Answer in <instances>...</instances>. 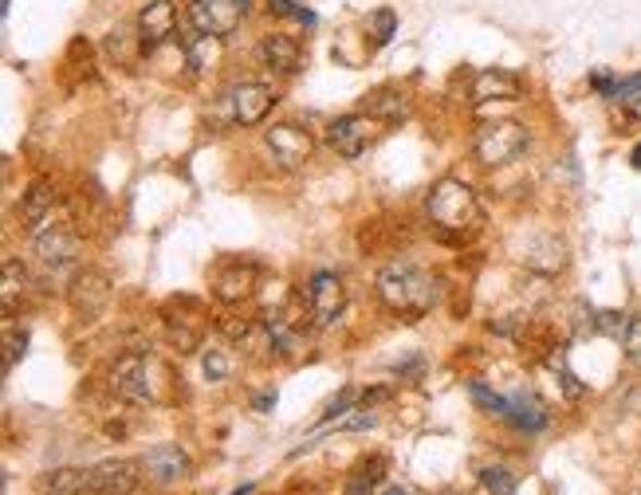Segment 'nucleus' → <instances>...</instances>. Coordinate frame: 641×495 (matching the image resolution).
<instances>
[{
  "instance_id": "obj_6",
  "label": "nucleus",
  "mask_w": 641,
  "mask_h": 495,
  "mask_svg": "<svg viewBox=\"0 0 641 495\" xmlns=\"http://www.w3.org/2000/svg\"><path fill=\"white\" fill-rule=\"evenodd\" d=\"M36 264H40L43 279H63L67 271L75 268V259H79V237H75L72 228H48L36 237Z\"/></svg>"
},
{
  "instance_id": "obj_32",
  "label": "nucleus",
  "mask_w": 641,
  "mask_h": 495,
  "mask_svg": "<svg viewBox=\"0 0 641 495\" xmlns=\"http://www.w3.org/2000/svg\"><path fill=\"white\" fill-rule=\"evenodd\" d=\"M370 28H374V43H378V48H386V43L393 40V31H398V16H393L390 9H378L370 16Z\"/></svg>"
},
{
  "instance_id": "obj_2",
  "label": "nucleus",
  "mask_w": 641,
  "mask_h": 495,
  "mask_svg": "<svg viewBox=\"0 0 641 495\" xmlns=\"http://www.w3.org/2000/svg\"><path fill=\"white\" fill-rule=\"evenodd\" d=\"M429 220H433L441 232H453V237H465V232H476L480 228V201L476 193L456 181V177H441L433 189H429Z\"/></svg>"
},
{
  "instance_id": "obj_20",
  "label": "nucleus",
  "mask_w": 641,
  "mask_h": 495,
  "mask_svg": "<svg viewBox=\"0 0 641 495\" xmlns=\"http://www.w3.org/2000/svg\"><path fill=\"white\" fill-rule=\"evenodd\" d=\"M181 52H186V63L193 67V75H209V72H217L225 40H221V36H205V31H193V36H186Z\"/></svg>"
},
{
  "instance_id": "obj_15",
  "label": "nucleus",
  "mask_w": 641,
  "mask_h": 495,
  "mask_svg": "<svg viewBox=\"0 0 641 495\" xmlns=\"http://www.w3.org/2000/svg\"><path fill=\"white\" fill-rule=\"evenodd\" d=\"M142 472L146 480H154V484H177V480H186L189 475V456L177 448V444H158L150 453L142 456Z\"/></svg>"
},
{
  "instance_id": "obj_36",
  "label": "nucleus",
  "mask_w": 641,
  "mask_h": 495,
  "mask_svg": "<svg viewBox=\"0 0 641 495\" xmlns=\"http://www.w3.org/2000/svg\"><path fill=\"white\" fill-rule=\"evenodd\" d=\"M374 417L370 409H354V417H347V421H339V433H363V429H374Z\"/></svg>"
},
{
  "instance_id": "obj_38",
  "label": "nucleus",
  "mask_w": 641,
  "mask_h": 495,
  "mask_svg": "<svg viewBox=\"0 0 641 495\" xmlns=\"http://www.w3.org/2000/svg\"><path fill=\"white\" fill-rule=\"evenodd\" d=\"M633 165L641 169V142H638V150H633Z\"/></svg>"
},
{
  "instance_id": "obj_10",
  "label": "nucleus",
  "mask_w": 641,
  "mask_h": 495,
  "mask_svg": "<svg viewBox=\"0 0 641 495\" xmlns=\"http://www.w3.org/2000/svg\"><path fill=\"white\" fill-rule=\"evenodd\" d=\"M228 111H232V123L240 126H256L264 123L276 106V91H272L268 82H237L232 91H228Z\"/></svg>"
},
{
  "instance_id": "obj_27",
  "label": "nucleus",
  "mask_w": 641,
  "mask_h": 495,
  "mask_svg": "<svg viewBox=\"0 0 641 495\" xmlns=\"http://www.w3.org/2000/svg\"><path fill=\"white\" fill-rule=\"evenodd\" d=\"M138 48H146L142 36H130L126 28H114L111 36H106V52H111V60H118V63H135Z\"/></svg>"
},
{
  "instance_id": "obj_4",
  "label": "nucleus",
  "mask_w": 641,
  "mask_h": 495,
  "mask_svg": "<svg viewBox=\"0 0 641 495\" xmlns=\"http://www.w3.org/2000/svg\"><path fill=\"white\" fill-rule=\"evenodd\" d=\"M528 150V130L519 123H485L473 138V154L480 165H507Z\"/></svg>"
},
{
  "instance_id": "obj_9",
  "label": "nucleus",
  "mask_w": 641,
  "mask_h": 495,
  "mask_svg": "<svg viewBox=\"0 0 641 495\" xmlns=\"http://www.w3.org/2000/svg\"><path fill=\"white\" fill-rule=\"evenodd\" d=\"M264 145H268L272 157H276L284 169H300L311 157V150H315V138L296 123H276L272 130H264Z\"/></svg>"
},
{
  "instance_id": "obj_11",
  "label": "nucleus",
  "mask_w": 641,
  "mask_h": 495,
  "mask_svg": "<svg viewBox=\"0 0 641 495\" xmlns=\"http://www.w3.org/2000/svg\"><path fill=\"white\" fill-rule=\"evenodd\" d=\"M142 465L135 460H103V465L87 468V492L91 495H130L142 480Z\"/></svg>"
},
{
  "instance_id": "obj_37",
  "label": "nucleus",
  "mask_w": 641,
  "mask_h": 495,
  "mask_svg": "<svg viewBox=\"0 0 641 495\" xmlns=\"http://www.w3.org/2000/svg\"><path fill=\"white\" fill-rule=\"evenodd\" d=\"M382 495H410V492H402V487H386Z\"/></svg>"
},
{
  "instance_id": "obj_17",
  "label": "nucleus",
  "mask_w": 641,
  "mask_h": 495,
  "mask_svg": "<svg viewBox=\"0 0 641 495\" xmlns=\"http://www.w3.org/2000/svg\"><path fill=\"white\" fill-rule=\"evenodd\" d=\"M260 63L264 67H272V72L279 75H296L300 72V63H303V48L296 36H288V31H268L264 40H260Z\"/></svg>"
},
{
  "instance_id": "obj_5",
  "label": "nucleus",
  "mask_w": 641,
  "mask_h": 495,
  "mask_svg": "<svg viewBox=\"0 0 641 495\" xmlns=\"http://www.w3.org/2000/svg\"><path fill=\"white\" fill-rule=\"evenodd\" d=\"M382 135V118L374 114H342L327 126V145H331L339 157H363L374 142Z\"/></svg>"
},
{
  "instance_id": "obj_24",
  "label": "nucleus",
  "mask_w": 641,
  "mask_h": 495,
  "mask_svg": "<svg viewBox=\"0 0 641 495\" xmlns=\"http://www.w3.org/2000/svg\"><path fill=\"white\" fill-rule=\"evenodd\" d=\"M366 114L382 118V123H402L405 114H410V103H405V94H398V91H374L370 99H366Z\"/></svg>"
},
{
  "instance_id": "obj_23",
  "label": "nucleus",
  "mask_w": 641,
  "mask_h": 495,
  "mask_svg": "<svg viewBox=\"0 0 641 495\" xmlns=\"http://www.w3.org/2000/svg\"><path fill=\"white\" fill-rule=\"evenodd\" d=\"M28 295V271H24L21 259H4V291H0V303H4V315L16 310V303Z\"/></svg>"
},
{
  "instance_id": "obj_14",
  "label": "nucleus",
  "mask_w": 641,
  "mask_h": 495,
  "mask_svg": "<svg viewBox=\"0 0 641 495\" xmlns=\"http://www.w3.org/2000/svg\"><path fill=\"white\" fill-rule=\"evenodd\" d=\"M524 94V79L504 67H485V72L473 79V103H516Z\"/></svg>"
},
{
  "instance_id": "obj_34",
  "label": "nucleus",
  "mask_w": 641,
  "mask_h": 495,
  "mask_svg": "<svg viewBox=\"0 0 641 495\" xmlns=\"http://www.w3.org/2000/svg\"><path fill=\"white\" fill-rule=\"evenodd\" d=\"M621 351H626V361L641 370V319L630 322V330H626V339H621Z\"/></svg>"
},
{
  "instance_id": "obj_12",
  "label": "nucleus",
  "mask_w": 641,
  "mask_h": 495,
  "mask_svg": "<svg viewBox=\"0 0 641 495\" xmlns=\"http://www.w3.org/2000/svg\"><path fill=\"white\" fill-rule=\"evenodd\" d=\"M256 264H249V259H228V264H221L217 276H213V291H217L221 303H244L252 300V291H256Z\"/></svg>"
},
{
  "instance_id": "obj_26",
  "label": "nucleus",
  "mask_w": 641,
  "mask_h": 495,
  "mask_svg": "<svg viewBox=\"0 0 641 495\" xmlns=\"http://www.w3.org/2000/svg\"><path fill=\"white\" fill-rule=\"evenodd\" d=\"M382 472H386L382 456H374V460H363V465L354 468L351 484H347V495H366L374 484H378V480H382Z\"/></svg>"
},
{
  "instance_id": "obj_3",
  "label": "nucleus",
  "mask_w": 641,
  "mask_h": 495,
  "mask_svg": "<svg viewBox=\"0 0 641 495\" xmlns=\"http://www.w3.org/2000/svg\"><path fill=\"white\" fill-rule=\"evenodd\" d=\"M158 373H162V366L150 354H123L111 366V390L126 402H158L162 397L154 382Z\"/></svg>"
},
{
  "instance_id": "obj_7",
  "label": "nucleus",
  "mask_w": 641,
  "mask_h": 495,
  "mask_svg": "<svg viewBox=\"0 0 641 495\" xmlns=\"http://www.w3.org/2000/svg\"><path fill=\"white\" fill-rule=\"evenodd\" d=\"M307 310L315 327H335L347 310V283L335 271H315L307 283Z\"/></svg>"
},
{
  "instance_id": "obj_35",
  "label": "nucleus",
  "mask_w": 641,
  "mask_h": 495,
  "mask_svg": "<svg viewBox=\"0 0 641 495\" xmlns=\"http://www.w3.org/2000/svg\"><path fill=\"white\" fill-rule=\"evenodd\" d=\"M228 370H232V366H228L225 351H209L205 354V378H209V382H225Z\"/></svg>"
},
{
  "instance_id": "obj_28",
  "label": "nucleus",
  "mask_w": 641,
  "mask_h": 495,
  "mask_svg": "<svg viewBox=\"0 0 641 495\" xmlns=\"http://www.w3.org/2000/svg\"><path fill=\"white\" fill-rule=\"evenodd\" d=\"M24 346H28V330L16 327V322H12V315H9V319H4V373H9L12 366L21 361Z\"/></svg>"
},
{
  "instance_id": "obj_29",
  "label": "nucleus",
  "mask_w": 641,
  "mask_h": 495,
  "mask_svg": "<svg viewBox=\"0 0 641 495\" xmlns=\"http://www.w3.org/2000/svg\"><path fill=\"white\" fill-rule=\"evenodd\" d=\"M548 370L558 378L555 385H558L563 393H567V397H582V385H579V378H575V373L567 370V361H563V351L551 354V358H548Z\"/></svg>"
},
{
  "instance_id": "obj_16",
  "label": "nucleus",
  "mask_w": 641,
  "mask_h": 495,
  "mask_svg": "<svg viewBox=\"0 0 641 495\" xmlns=\"http://www.w3.org/2000/svg\"><path fill=\"white\" fill-rule=\"evenodd\" d=\"M67 300H72V307L84 315V319H91V315H99V310L106 307V300H111V279L103 276V271H79V276L72 279V288H67Z\"/></svg>"
},
{
  "instance_id": "obj_30",
  "label": "nucleus",
  "mask_w": 641,
  "mask_h": 495,
  "mask_svg": "<svg viewBox=\"0 0 641 495\" xmlns=\"http://www.w3.org/2000/svg\"><path fill=\"white\" fill-rule=\"evenodd\" d=\"M480 484L492 495H516V475L507 472V468H485V472H480Z\"/></svg>"
},
{
  "instance_id": "obj_22",
  "label": "nucleus",
  "mask_w": 641,
  "mask_h": 495,
  "mask_svg": "<svg viewBox=\"0 0 641 495\" xmlns=\"http://www.w3.org/2000/svg\"><path fill=\"white\" fill-rule=\"evenodd\" d=\"M504 417L516 424V429H528V433H539V429L548 424V412H543V405H539L528 390H519V393H512V397H507Z\"/></svg>"
},
{
  "instance_id": "obj_25",
  "label": "nucleus",
  "mask_w": 641,
  "mask_h": 495,
  "mask_svg": "<svg viewBox=\"0 0 641 495\" xmlns=\"http://www.w3.org/2000/svg\"><path fill=\"white\" fill-rule=\"evenodd\" d=\"M43 495H87V468H60L43 475Z\"/></svg>"
},
{
  "instance_id": "obj_18",
  "label": "nucleus",
  "mask_w": 641,
  "mask_h": 495,
  "mask_svg": "<svg viewBox=\"0 0 641 495\" xmlns=\"http://www.w3.org/2000/svg\"><path fill=\"white\" fill-rule=\"evenodd\" d=\"M264 330H268L272 346H276L279 354H291L303 342L307 315H300V310H268V315H264Z\"/></svg>"
},
{
  "instance_id": "obj_33",
  "label": "nucleus",
  "mask_w": 641,
  "mask_h": 495,
  "mask_svg": "<svg viewBox=\"0 0 641 495\" xmlns=\"http://www.w3.org/2000/svg\"><path fill=\"white\" fill-rule=\"evenodd\" d=\"M268 9H272V16H291V21L307 24V28H311V24H315V12L303 9L300 0H272Z\"/></svg>"
},
{
  "instance_id": "obj_13",
  "label": "nucleus",
  "mask_w": 641,
  "mask_h": 495,
  "mask_svg": "<svg viewBox=\"0 0 641 495\" xmlns=\"http://www.w3.org/2000/svg\"><path fill=\"white\" fill-rule=\"evenodd\" d=\"M135 31L142 36L146 48L166 43L177 31V4L174 0H146L142 12H138V21H135Z\"/></svg>"
},
{
  "instance_id": "obj_21",
  "label": "nucleus",
  "mask_w": 641,
  "mask_h": 495,
  "mask_svg": "<svg viewBox=\"0 0 641 495\" xmlns=\"http://www.w3.org/2000/svg\"><path fill=\"white\" fill-rule=\"evenodd\" d=\"M55 201H60V193H55V186L48 181V177H40V181H32L28 193H24V201H21V217H24V225H28V228H40L43 220L52 217Z\"/></svg>"
},
{
  "instance_id": "obj_19",
  "label": "nucleus",
  "mask_w": 641,
  "mask_h": 495,
  "mask_svg": "<svg viewBox=\"0 0 641 495\" xmlns=\"http://www.w3.org/2000/svg\"><path fill=\"white\" fill-rule=\"evenodd\" d=\"M166 334L181 354H193L205 339V319H201V307H189V315H174V307L166 310Z\"/></svg>"
},
{
  "instance_id": "obj_8",
  "label": "nucleus",
  "mask_w": 641,
  "mask_h": 495,
  "mask_svg": "<svg viewBox=\"0 0 641 495\" xmlns=\"http://www.w3.org/2000/svg\"><path fill=\"white\" fill-rule=\"evenodd\" d=\"M244 12H249L244 0H193L189 4V24H193V31H205V36H221L225 40L228 31L240 28Z\"/></svg>"
},
{
  "instance_id": "obj_1",
  "label": "nucleus",
  "mask_w": 641,
  "mask_h": 495,
  "mask_svg": "<svg viewBox=\"0 0 641 495\" xmlns=\"http://www.w3.org/2000/svg\"><path fill=\"white\" fill-rule=\"evenodd\" d=\"M374 288H378V300L386 303V310H393L405 322L425 319L437 303V279L425 276L414 264H386Z\"/></svg>"
},
{
  "instance_id": "obj_31",
  "label": "nucleus",
  "mask_w": 641,
  "mask_h": 495,
  "mask_svg": "<svg viewBox=\"0 0 641 495\" xmlns=\"http://www.w3.org/2000/svg\"><path fill=\"white\" fill-rule=\"evenodd\" d=\"M633 319H626L621 310H599L594 315V330H602V334H611V339H626V330H630Z\"/></svg>"
}]
</instances>
